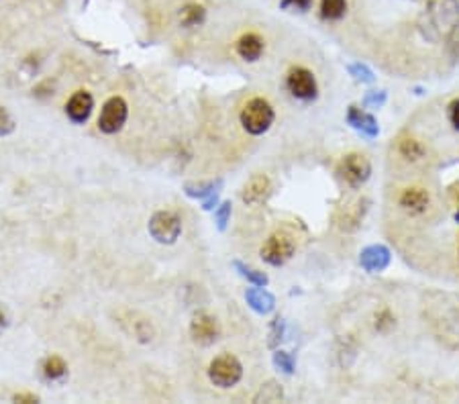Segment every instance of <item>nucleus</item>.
<instances>
[{
	"mask_svg": "<svg viewBox=\"0 0 459 404\" xmlns=\"http://www.w3.org/2000/svg\"><path fill=\"white\" fill-rule=\"evenodd\" d=\"M429 192L425 188H406L400 196V206L408 215H421L429 206Z\"/></svg>",
	"mask_w": 459,
	"mask_h": 404,
	"instance_id": "ddd939ff",
	"label": "nucleus"
},
{
	"mask_svg": "<svg viewBox=\"0 0 459 404\" xmlns=\"http://www.w3.org/2000/svg\"><path fill=\"white\" fill-rule=\"evenodd\" d=\"M456 219H458V223H459V210H458V215H456Z\"/></svg>",
	"mask_w": 459,
	"mask_h": 404,
	"instance_id": "e433bc0d",
	"label": "nucleus"
},
{
	"mask_svg": "<svg viewBox=\"0 0 459 404\" xmlns=\"http://www.w3.org/2000/svg\"><path fill=\"white\" fill-rule=\"evenodd\" d=\"M92 109H94V98L88 90H78L65 104V115L70 116L72 123L76 125H82L86 123L90 115H92Z\"/></svg>",
	"mask_w": 459,
	"mask_h": 404,
	"instance_id": "1a4fd4ad",
	"label": "nucleus"
},
{
	"mask_svg": "<svg viewBox=\"0 0 459 404\" xmlns=\"http://www.w3.org/2000/svg\"><path fill=\"white\" fill-rule=\"evenodd\" d=\"M270 190H272V184H270L267 176L258 173V176H254V178L243 186L241 199H243L245 204H261V202H265V199L270 196Z\"/></svg>",
	"mask_w": 459,
	"mask_h": 404,
	"instance_id": "9b49d317",
	"label": "nucleus"
},
{
	"mask_svg": "<svg viewBox=\"0 0 459 404\" xmlns=\"http://www.w3.org/2000/svg\"><path fill=\"white\" fill-rule=\"evenodd\" d=\"M127 115H129L127 102L120 96H113L102 107V113L98 116V129L107 135H113V133L123 129Z\"/></svg>",
	"mask_w": 459,
	"mask_h": 404,
	"instance_id": "39448f33",
	"label": "nucleus"
},
{
	"mask_svg": "<svg viewBox=\"0 0 459 404\" xmlns=\"http://www.w3.org/2000/svg\"><path fill=\"white\" fill-rule=\"evenodd\" d=\"M286 84L288 90L292 92V96H296L300 100H313L316 96L315 76L306 68H292L288 72Z\"/></svg>",
	"mask_w": 459,
	"mask_h": 404,
	"instance_id": "6e6552de",
	"label": "nucleus"
},
{
	"mask_svg": "<svg viewBox=\"0 0 459 404\" xmlns=\"http://www.w3.org/2000/svg\"><path fill=\"white\" fill-rule=\"evenodd\" d=\"M190 337L199 345H212L221 337V325L208 313H196L190 323Z\"/></svg>",
	"mask_w": 459,
	"mask_h": 404,
	"instance_id": "0eeeda50",
	"label": "nucleus"
},
{
	"mask_svg": "<svg viewBox=\"0 0 459 404\" xmlns=\"http://www.w3.org/2000/svg\"><path fill=\"white\" fill-rule=\"evenodd\" d=\"M359 263L366 272H382L390 263V251L384 245H370L361 251Z\"/></svg>",
	"mask_w": 459,
	"mask_h": 404,
	"instance_id": "f8f14e48",
	"label": "nucleus"
},
{
	"mask_svg": "<svg viewBox=\"0 0 459 404\" xmlns=\"http://www.w3.org/2000/svg\"><path fill=\"white\" fill-rule=\"evenodd\" d=\"M347 10V2L345 0H320V15L322 19L329 21H337L341 19Z\"/></svg>",
	"mask_w": 459,
	"mask_h": 404,
	"instance_id": "6ab92c4d",
	"label": "nucleus"
},
{
	"mask_svg": "<svg viewBox=\"0 0 459 404\" xmlns=\"http://www.w3.org/2000/svg\"><path fill=\"white\" fill-rule=\"evenodd\" d=\"M359 204H361V202H357L355 206H347V208H345V210H347V217L339 219V227H341V229L353 231V229L359 225V221H361V217H364V210H366V208H361Z\"/></svg>",
	"mask_w": 459,
	"mask_h": 404,
	"instance_id": "4be33fe9",
	"label": "nucleus"
},
{
	"mask_svg": "<svg viewBox=\"0 0 459 404\" xmlns=\"http://www.w3.org/2000/svg\"><path fill=\"white\" fill-rule=\"evenodd\" d=\"M274 364L276 368H280L284 374H292L294 372V357L288 351H276L274 353Z\"/></svg>",
	"mask_w": 459,
	"mask_h": 404,
	"instance_id": "bb28decb",
	"label": "nucleus"
},
{
	"mask_svg": "<svg viewBox=\"0 0 459 404\" xmlns=\"http://www.w3.org/2000/svg\"><path fill=\"white\" fill-rule=\"evenodd\" d=\"M296 245L292 241V237L286 233H274L261 247V258L263 261L272 263V265H284L292 254H294Z\"/></svg>",
	"mask_w": 459,
	"mask_h": 404,
	"instance_id": "423d86ee",
	"label": "nucleus"
},
{
	"mask_svg": "<svg viewBox=\"0 0 459 404\" xmlns=\"http://www.w3.org/2000/svg\"><path fill=\"white\" fill-rule=\"evenodd\" d=\"M68 372V366H65V362L58 357V355H52V357H47L45 359V364H43V374L47 375L49 380H58L61 375H65Z\"/></svg>",
	"mask_w": 459,
	"mask_h": 404,
	"instance_id": "b1692460",
	"label": "nucleus"
},
{
	"mask_svg": "<svg viewBox=\"0 0 459 404\" xmlns=\"http://www.w3.org/2000/svg\"><path fill=\"white\" fill-rule=\"evenodd\" d=\"M370 173H372V164L361 153H349L339 164V176L351 188H361L370 180Z\"/></svg>",
	"mask_w": 459,
	"mask_h": 404,
	"instance_id": "7ed1b4c3",
	"label": "nucleus"
},
{
	"mask_svg": "<svg viewBox=\"0 0 459 404\" xmlns=\"http://www.w3.org/2000/svg\"><path fill=\"white\" fill-rule=\"evenodd\" d=\"M8 327V311L0 304V329Z\"/></svg>",
	"mask_w": 459,
	"mask_h": 404,
	"instance_id": "c9c22d12",
	"label": "nucleus"
},
{
	"mask_svg": "<svg viewBox=\"0 0 459 404\" xmlns=\"http://www.w3.org/2000/svg\"><path fill=\"white\" fill-rule=\"evenodd\" d=\"M390 327H394V317L390 315V311H382L380 315H375V329L386 333Z\"/></svg>",
	"mask_w": 459,
	"mask_h": 404,
	"instance_id": "2f4dec72",
	"label": "nucleus"
},
{
	"mask_svg": "<svg viewBox=\"0 0 459 404\" xmlns=\"http://www.w3.org/2000/svg\"><path fill=\"white\" fill-rule=\"evenodd\" d=\"M282 396H284L282 388L276 382H267L265 386H261V390L256 394L254 403H278V401H282Z\"/></svg>",
	"mask_w": 459,
	"mask_h": 404,
	"instance_id": "412c9836",
	"label": "nucleus"
},
{
	"mask_svg": "<svg viewBox=\"0 0 459 404\" xmlns=\"http://www.w3.org/2000/svg\"><path fill=\"white\" fill-rule=\"evenodd\" d=\"M347 123H349L353 129L361 131L364 135H368V137H375V135L380 133L375 118H373L372 115H368V113H364V111H361V109H357V107H349V113H347Z\"/></svg>",
	"mask_w": 459,
	"mask_h": 404,
	"instance_id": "4468645a",
	"label": "nucleus"
},
{
	"mask_svg": "<svg viewBox=\"0 0 459 404\" xmlns=\"http://www.w3.org/2000/svg\"><path fill=\"white\" fill-rule=\"evenodd\" d=\"M233 265L239 270V274L243 276V278H247L254 286H267V276L263 274V272H259V270H256V267H249V265H245L243 261H233Z\"/></svg>",
	"mask_w": 459,
	"mask_h": 404,
	"instance_id": "aec40b11",
	"label": "nucleus"
},
{
	"mask_svg": "<svg viewBox=\"0 0 459 404\" xmlns=\"http://www.w3.org/2000/svg\"><path fill=\"white\" fill-rule=\"evenodd\" d=\"M282 337H284V318H276L274 323H272V327H270V347H276L280 341H282Z\"/></svg>",
	"mask_w": 459,
	"mask_h": 404,
	"instance_id": "cd10ccee",
	"label": "nucleus"
},
{
	"mask_svg": "<svg viewBox=\"0 0 459 404\" xmlns=\"http://www.w3.org/2000/svg\"><path fill=\"white\" fill-rule=\"evenodd\" d=\"M349 74L357 80V82H366V84H372L373 80H375V76H373V72L368 68V65H364V63H351L349 68Z\"/></svg>",
	"mask_w": 459,
	"mask_h": 404,
	"instance_id": "a878e982",
	"label": "nucleus"
},
{
	"mask_svg": "<svg viewBox=\"0 0 459 404\" xmlns=\"http://www.w3.org/2000/svg\"><path fill=\"white\" fill-rule=\"evenodd\" d=\"M243 375V366L241 362L231 355V353H225V355H219L217 359H212L210 368H208V378L215 386L219 388H231L235 386Z\"/></svg>",
	"mask_w": 459,
	"mask_h": 404,
	"instance_id": "f03ea898",
	"label": "nucleus"
},
{
	"mask_svg": "<svg viewBox=\"0 0 459 404\" xmlns=\"http://www.w3.org/2000/svg\"><path fill=\"white\" fill-rule=\"evenodd\" d=\"M280 6L286 8V10H300V13H304V10H309L313 6V0H282Z\"/></svg>",
	"mask_w": 459,
	"mask_h": 404,
	"instance_id": "473e14b6",
	"label": "nucleus"
},
{
	"mask_svg": "<svg viewBox=\"0 0 459 404\" xmlns=\"http://www.w3.org/2000/svg\"><path fill=\"white\" fill-rule=\"evenodd\" d=\"M386 102V92L384 90H375V92H368L366 98H364V104L366 107H372V109H378Z\"/></svg>",
	"mask_w": 459,
	"mask_h": 404,
	"instance_id": "7c9ffc66",
	"label": "nucleus"
},
{
	"mask_svg": "<svg viewBox=\"0 0 459 404\" xmlns=\"http://www.w3.org/2000/svg\"><path fill=\"white\" fill-rule=\"evenodd\" d=\"M204 19H206V10L201 4H186L180 10V23L184 27H196V25H201Z\"/></svg>",
	"mask_w": 459,
	"mask_h": 404,
	"instance_id": "a211bd4d",
	"label": "nucleus"
},
{
	"mask_svg": "<svg viewBox=\"0 0 459 404\" xmlns=\"http://www.w3.org/2000/svg\"><path fill=\"white\" fill-rule=\"evenodd\" d=\"M441 10H437V23L445 25L449 29L458 27L459 25V4L456 0H445L439 6Z\"/></svg>",
	"mask_w": 459,
	"mask_h": 404,
	"instance_id": "f3484780",
	"label": "nucleus"
},
{
	"mask_svg": "<svg viewBox=\"0 0 459 404\" xmlns=\"http://www.w3.org/2000/svg\"><path fill=\"white\" fill-rule=\"evenodd\" d=\"M149 233L157 243L172 245L182 233V221L172 210H160L149 221Z\"/></svg>",
	"mask_w": 459,
	"mask_h": 404,
	"instance_id": "20e7f679",
	"label": "nucleus"
},
{
	"mask_svg": "<svg viewBox=\"0 0 459 404\" xmlns=\"http://www.w3.org/2000/svg\"><path fill=\"white\" fill-rule=\"evenodd\" d=\"M120 325L125 327V331L135 337L141 343H149L153 339V325L147 317H141L139 313H127V318L120 320Z\"/></svg>",
	"mask_w": 459,
	"mask_h": 404,
	"instance_id": "9d476101",
	"label": "nucleus"
},
{
	"mask_svg": "<svg viewBox=\"0 0 459 404\" xmlns=\"http://www.w3.org/2000/svg\"><path fill=\"white\" fill-rule=\"evenodd\" d=\"M245 300H247V304L259 313V315H270L272 311H274V306H276V298L267 292V290H263L261 286L258 288H249L245 292Z\"/></svg>",
	"mask_w": 459,
	"mask_h": 404,
	"instance_id": "2eb2a0df",
	"label": "nucleus"
},
{
	"mask_svg": "<svg viewBox=\"0 0 459 404\" xmlns=\"http://www.w3.org/2000/svg\"><path fill=\"white\" fill-rule=\"evenodd\" d=\"M237 54L247 61H256L263 54V39L256 33H247L237 41Z\"/></svg>",
	"mask_w": 459,
	"mask_h": 404,
	"instance_id": "dca6fc26",
	"label": "nucleus"
},
{
	"mask_svg": "<svg viewBox=\"0 0 459 404\" xmlns=\"http://www.w3.org/2000/svg\"><path fill=\"white\" fill-rule=\"evenodd\" d=\"M449 118H451V125L459 131V100H453L449 104Z\"/></svg>",
	"mask_w": 459,
	"mask_h": 404,
	"instance_id": "72a5a7b5",
	"label": "nucleus"
},
{
	"mask_svg": "<svg viewBox=\"0 0 459 404\" xmlns=\"http://www.w3.org/2000/svg\"><path fill=\"white\" fill-rule=\"evenodd\" d=\"M231 219V202H223L217 210H215V221H217V227L221 229V231H225V227H227V223H229Z\"/></svg>",
	"mask_w": 459,
	"mask_h": 404,
	"instance_id": "c85d7f7f",
	"label": "nucleus"
},
{
	"mask_svg": "<svg viewBox=\"0 0 459 404\" xmlns=\"http://www.w3.org/2000/svg\"><path fill=\"white\" fill-rule=\"evenodd\" d=\"M37 401H39V398H37L35 394H23V392H21V394H15V403L29 404V403H37Z\"/></svg>",
	"mask_w": 459,
	"mask_h": 404,
	"instance_id": "f704fd0d",
	"label": "nucleus"
},
{
	"mask_svg": "<svg viewBox=\"0 0 459 404\" xmlns=\"http://www.w3.org/2000/svg\"><path fill=\"white\" fill-rule=\"evenodd\" d=\"M221 186V180L215 184V182H206V184H186V194L188 196H194V199H206L210 194L217 192V188Z\"/></svg>",
	"mask_w": 459,
	"mask_h": 404,
	"instance_id": "393cba45",
	"label": "nucleus"
},
{
	"mask_svg": "<svg viewBox=\"0 0 459 404\" xmlns=\"http://www.w3.org/2000/svg\"><path fill=\"white\" fill-rule=\"evenodd\" d=\"M398 151H400L402 155L406 157V160H412V162H417V160H421L423 155H425V147L421 141H417V139H402L400 145H398Z\"/></svg>",
	"mask_w": 459,
	"mask_h": 404,
	"instance_id": "5701e85b",
	"label": "nucleus"
},
{
	"mask_svg": "<svg viewBox=\"0 0 459 404\" xmlns=\"http://www.w3.org/2000/svg\"><path fill=\"white\" fill-rule=\"evenodd\" d=\"M274 109L267 100L263 98H251L243 111H241V125L247 133L251 135H261L265 133L272 123H274Z\"/></svg>",
	"mask_w": 459,
	"mask_h": 404,
	"instance_id": "f257e3e1",
	"label": "nucleus"
},
{
	"mask_svg": "<svg viewBox=\"0 0 459 404\" xmlns=\"http://www.w3.org/2000/svg\"><path fill=\"white\" fill-rule=\"evenodd\" d=\"M15 131V121L4 107H0V137H6Z\"/></svg>",
	"mask_w": 459,
	"mask_h": 404,
	"instance_id": "c756f323",
	"label": "nucleus"
}]
</instances>
